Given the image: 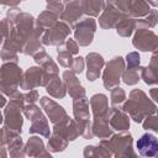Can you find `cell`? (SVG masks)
<instances>
[{"instance_id":"obj_19","label":"cell","mask_w":158,"mask_h":158,"mask_svg":"<svg viewBox=\"0 0 158 158\" xmlns=\"http://www.w3.org/2000/svg\"><path fill=\"white\" fill-rule=\"evenodd\" d=\"M42 79H43V72L41 67H30L25 73L22 78V83L20 85L23 90H32L37 86H42Z\"/></svg>"},{"instance_id":"obj_46","label":"cell","mask_w":158,"mask_h":158,"mask_svg":"<svg viewBox=\"0 0 158 158\" xmlns=\"http://www.w3.org/2000/svg\"><path fill=\"white\" fill-rule=\"evenodd\" d=\"M1 102H2V104H1V107L4 109V107H5V102H6V99H5L4 94H2V96H1Z\"/></svg>"},{"instance_id":"obj_9","label":"cell","mask_w":158,"mask_h":158,"mask_svg":"<svg viewBox=\"0 0 158 158\" xmlns=\"http://www.w3.org/2000/svg\"><path fill=\"white\" fill-rule=\"evenodd\" d=\"M132 44L142 52H153L158 48V36L151 28H136Z\"/></svg>"},{"instance_id":"obj_4","label":"cell","mask_w":158,"mask_h":158,"mask_svg":"<svg viewBox=\"0 0 158 158\" xmlns=\"http://www.w3.org/2000/svg\"><path fill=\"white\" fill-rule=\"evenodd\" d=\"M132 135L123 131L110 136V138H102L100 144L106 147L115 157H136V153L132 149Z\"/></svg>"},{"instance_id":"obj_13","label":"cell","mask_w":158,"mask_h":158,"mask_svg":"<svg viewBox=\"0 0 158 158\" xmlns=\"http://www.w3.org/2000/svg\"><path fill=\"white\" fill-rule=\"evenodd\" d=\"M40 104L43 109V111L47 114L49 121L56 125V123H59L62 122L63 120H65L68 117L65 110L63 109V106H60L59 104H57L54 100L49 99L48 96H42L40 99Z\"/></svg>"},{"instance_id":"obj_30","label":"cell","mask_w":158,"mask_h":158,"mask_svg":"<svg viewBox=\"0 0 158 158\" xmlns=\"http://www.w3.org/2000/svg\"><path fill=\"white\" fill-rule=\"evenodd\" d=\"M136 25H137V28H153V27H156L158 25V10L151 9L148 15L136 20Z\"/></svg>"},{"instance_id":"obj_17","label":"cell","mask_w":158,"mask_h":158,"mask_svg":"<svg viewBox=\"0 0 158 158\" xmlns=\"http://www.w3.org/2000/svg\"><path fill=\"white\" fill-rule=\"evenodd\" d=\"M109 123L112 130L123 132L130 128V116L120 107H110Z\"/></svg>"},{"instance_id":"obj_12","label":"cell","mask_w":158,"mask_h":158,"mask_svg":"<svg viewBox=\"0 0 158 158\" xmlns=\"http://www.w3.org/2000/svg\"><path fill=\"white\" fill-rule=\"evenodd\" d=\"M126 14L120 11L115 4L112 2H106L105 9L102 10L101 15L99 16V25L101 28L104 30H110L116 27V25L118 23V21L125 16Z\"/></svg>"},{"instance_id":"obj_26","label":"cell","mask_w":158,"mask_h":158,"mask_svg":"<svg viewBox=\"0 0 158 158\" xmlns=\"http://www.w3.org/2000/svg\"><path fill=\"white\" fill-rule=\"evenodd\" d=\"M46 90H47V93L52 98H56V99H63L65 96L67 91H68L64 80L63 79H59V77H56L54 79H52L47 84Z\"/></svg>"},{"instance_id":"obj_18","label":"cell","mask_w":158,"mask_h":158,"mask_svg":"<svg viewBox=\"0 0 158 158\" xmlns=\"http://www.w3.org/2000/svg\"><path fill=\"white\" fill-rule=\"evenodd\" d=\"M63 80L67 85V90L73 99H81L85 98V89L80 84L77 74L72 70L63 72Z\"/></svg>"},{"instance_id":"obj_2","label":"cell","mask_w":158,"mask_h":158,"mask_svg":"<svg viewBox=\"0 0 158 158\" xmlns=\"http://www.w3.org/2000/svg\"><path fill=\"white\" fill-rule=\"evenodd\" d=\"M121 109L137 123H142L148 115L157 111L156 104L141 89H133L130 93V99L123 102Z\"/></svg>"},{"instance_id":"obj_44","label":"cell","mask_w":158,"mask_h":158,"mask_svg":"<svg viewBox=\"0 0 158 158\" xmlns=\"http://www.w3.org/2000/svg\"><path fill=\"white\" fill-rule=\"evenodd\" d=\"M149 96H151V99H153L154 101L158 102V86L152 88V89L149 90Z\"/></svg>"},{"instance_id":"obj_24","label":"cell","mask_w":158,"mask_h":158,"mask_svg":"<svg viewBox=\"0 0 158 158\" xmlns=\"http://www.w3.org/2000/svg\"><path fill=\"white\" fill-rule=\"evenodd\" d=\"M116 32L118 36L121 37H130L133 31L137 28V25H136V19L135 17H131L128 15H125L120 21L116 25Z\"/></svg>"},{"instance_id":"obj_42","label":"cell","mask_w":158,"mask_h":158,"mask_svg":"<svg viewBox=\"0 0 158 158\" xmlns=\"http://www.w3.org/2000/svg\"><path fill=\"white\" fill-rule=\"evenodd\" d=\"M65 49L68 52H70L73 56H75V54L79 53V44H78V42L75 40L69 38V40L65 41Z\"/></svg>"},{"instance_id":"obj_45","label":"cell","mask_w":158,"mask_h":158,"mask_svg":"<svg viewBox=\"0 0 158 158\" xmlns=\"http://www.w3.org/2000/svg\"><path fill=\"white\" fill-rule=\"evenodd\" d=\"M47 5H54V4H60L62 0H46Z\"/></svg>"},{"instance_id":"obj_35","label":"cell","mask_w":158,"mask_h":158,"mask_svg":"<svg viewBox=\"0 0 158 158\" xmlns=\"http://www.w3.org/2000/svg\"><path fill=\"white\" fill-rule=\"evenodd\" d=\"M73 54L70 52H68L67 49H58V54H57V60L59 63V65L64 67V68H70L72 63H73Z\"/></svg>"},{"instance_id":"obj_22","label":"cell","mask_w":158,"mask_h":158,"mask_svg":"<svg viewBox=\"0 0 158 158\" xmlns=\"http://www.w3.org/2000/svg\"><path fill=\"white\" fill-rule=\"evenodd\" d=\"M25 152L26 156L30 157H51L49 151L44 148L43 141L40 138V136H32L28 138L25 144Z\"/></svg>"},{"instance_id":"obj_31","label":"cell","mask_w":158,"mask_h":158,"mask_svg":"<svg viewBox=\"0 0 158 158\" xmlns=\"http://www.w3.org/2000/svg\"><path fill=\"white\" fill-rule=\"evenodd\" d=\"M126 101V93L122 88L120 86H115L111 89V94H110V102H111V107H122L123 102Z\"/></svg>"},{"instance_id":"obj_15","label":"cell","mask_w":158,"mask_h":158,"mask_svg":"<svg viewBox=\"0 0 158 158\" xmlns=\"http://www.w3.org/2000/svg\"><path fill=\"white\" fill-rule=\"evenodd\" d=\"M85 63H86V78L90 81H95L96 79H99L101 69L104 68V58L101 54L96 53V52H90L86 54L85 58Z\"/></svg>"},{"instance_id":"obj_20","label":"cell","mask_w":158,"mask_h":158,"mask_svg":"<svg viewBox=\"0 0 158 158\" xmlns=\"http://www.w3.org/2000/svg\"><path fill=\"white\" fill-rule=\"evenodd\" d=\"M141 79L148 85H158V48L153 51L149 64L141 68Z\"/></svg>"},{"instance_id":"obj_36","label":"cell","mask_w":158,"mask_h":158,"mask_svg":"<svg viewBox=\"0 0 158 158\" xmlns=\"http://www.w3.org/2000/svg\"><path fill=\"white\" fill-rule=\"evenodd\" d=\"M142 126L144 130H151L153 132H158V116L157 115H148L143 122H142Z\"/></svg>"},{"instance_id":"obj_28","label":"cell","mask_w":158,"mask_h":158,"mask_svg":"<svg viewBox=\"0 0 158 158\" xmlns=\"http://www.w3.org/2000/svg\"><path fill=\"white\" fill-rule=\"evenodd\" d=\"M68 139L58 132L52 131V135L48 137V151L51 152H62L68 146Z\"/></svg>"},{"instance_id":"obj_23","label":"cell","mask_w":158,"mask_h":158,"mask_svg":"<svg viewBox=\"0 0 158 158\" xmlns=\"http://www.w3.org/2000/svg\"><path fill=\"white\" fill-rule=\"evenodd\" d=\"M91 127L94 136L99 138H109L114 133V130L111 128L107 117H94Z\"/></svg>"},{"instance_id":"obj_41","label":"cell","mask_w":158,"mask_h":158,"mask_svg":"<svg viewBox=\"0 0 158 158\" xmlns=\"http://www.w3.org/2000/svg\"><path fill=\"white\" fill-rule=\"evenodd\" d=\"M25 95V101L26 104H35L37 100H40V94L36 89H32V90H27Z\"/></svg>"},{"instance_id":"obj_40","label":"cell","mask_w":158,"mask_h":158,"mask_svg":"<svg viewBox=\"0 0 158 158\" xmlns=\"http://www.w3.org/2000/svg\"><path fill=\"white\" fill-rule=\"evenodd\" d=\"M33 58H35V62L41 67V65H43L44 63H47L49 59H51V57H49V54L44 51V49H41V51H38L35 56H33Z\"/></svg>"},{"instance_id":"obj_39","label":"cell","mask_w":158,"mask_h":158,"mask_svg":"<svg viewBox=\"0 0 158 158\" xmlns=\"http://www.w3.org/2000/svg\"><path fill=\"white\" fill-rule=\"evenodd\" d=\"M84 67H85V59L79 56V57H75V58L73 59L70 70L74 72L75 74H80V73L84 70Z\"/></svg>"},{"instance_id":"obj_14","label":"cell","mask_w":158,"mask_h":158,"mask_svg":"<svg viewBox=\"0 0 158 158\" xmlns=\"http://www.w3.org/2000/svg\"><path fill=\"white\" fill-rule=\"evenodd\" d=\"M136 147L142 157L158 156V138L152 133H143L138 138Z\"/></svg>"},{"instance_id":"obj_43","label":"cell","mask_w":158,"mask_h":158,"mask_svg":"<svg viewBox=\"0 0 158 158\" xmlns=\"http://www.w3.org/2000/svg\"><path fill=\"white\" fill-rule=\"evenodd\" d=\"M25 0H1V4L4 6H10V7H16L19 4H21Z\"/></svg>"},{"instance_id":"obj_5","label":"cell","mask_w":158,"mask_h":158,"mask_svg":"<svg viewBox=\"0 0 158 158\" xmlns=\"http://www.w3.org/2000/svg\"><path fill=\"white\" fill-rule=\"evenodd\" d=\"M125 69V59L121 56L114 57L106 63L102 73V84L106 90H111L112 88L118 86Z\"/></svg>"},{"instance_id":"obj_29","label":"cell","mask_w":158,"mask_h":158,"mask_svg":"<svg viewBox=\"0 0 158 158\" xmlns=\"http://www.w3.org/2000/svg\"><path fill=\"white\" fill-rule=\"evenodd\" d=\"M58 17H59L58 15H56L54 12H52L49 10L42 11L40 14V16L37 17V20H36V26L47 30V28H49L51 26H53L58 21Z\"/></svg>"},{"instance_id":"obj_32","label":"cell","mask_w":158,"mask_h":158,"mask_svg":"<svg viewBox=\"0 0 158 158\" xmlns=\"http://www.w3.org/2000/svg\"><path fill=\"white\" fill-rule=\"evenodd\" d=\"M84 157H111L112 153L104 146L99 143L98 147L95 146H86L84 148Z\"/></svg>"},{"instance_id":"obj_21","label":"cell","mask_w":158,"mask_h":158,"mask_svg":"<svg viewBox=\"0 0 158 158\" xmlns=\"http://www.w3.org/2000/svg\"><path fill=\"white\" fill-rule=\"evenodd\" d=\"M90 109L94 117H107L110 114L109 99L105 94H94L90 98Z\"/></svg>"},{"instance_id":"obj_1","label":"cell","mask_w":158,"mask_h":158,"mask_svg":"<svg viewBox=\"0 0 158 158\" xmlns=\"http://www.w3.org/2000/svg\"><path fill=\"white\" fill-rule=\"evenodd\" d=\"M6 19L10 22L11 28L7 37L2 40L1 48L22 53L27 38L30 37L36 26V20L31 14L21 11L17 7L10 9L7 11Z\"/></svg>"},{"instance_id":"obj_8","label":"cell","mask_w":158,"mask_h":158,"mask_svg":"<svg viewBox=\"0 0 158 158\" xmlns=\"http://www.w3.org/2000/svg\"><path fill=\"white\" fill-rule=\"evenodd\" d=\"M1 146H5L7 148L10 157H23V156H26L25 146L22 143L20 132L10 130L4 125L1 127Z\"/></svg>"},{"instance_id":"obj_3","label":"cell","mask_w":158,"mask_h":158,"mask_svg":"<svg viewBox=\"0 0 158 158\" xmlns=\"http://www.w3.org/2000/svg\"><path fill=\"white\" fill-rule=\"evenodd\" d=\"M23 72L15 62H4L1 65L0 77V89L4 95L10 96L15 90H17L22 83Z\"/></svg>"},{"instance_id":"obj_38","label":"cell","mask_w":158,"mask_h":158,"mask_svg":"<svg viewBox=\"0 0 158 158\" xmlns=\"http://www.w3.org/2000/svg\"><path fill=\"white\" fill-rule=\"evenodd\" d=\"M1 59H2V63L4 62H15V63H17L19 62V56H17V52L1 48Z\"/></svg>"},{"instance_id":"obj_34","label":"cell","mask_w":158,"mask_h":158,"mask_svg":"<svg viewBox=\"0 0 158 158\" xmlns=\"http://www.w3.org/2000/svg\"><path fill=\"white\" fill-rule=\"evenodd\" d=\"M23 115L26 116V118H28L31 122L44 116V114L42 112V110L36 105V104H26L23 110H22Z\"/></svg>"},{"instance_id":"obj_6","label":"cell","mask_w":158,"mask_h":158,"mask_svg":"<svg viewBox=\"0 0 158 158\" xmlns=\"http://www.w3.org/2000/svg\"><path fill=\"white\" fill-rule=\"evenodd\" d=\"M70 26L65 21H57L53 26L44 30L42 35L43 46H56L60 47L65 44L67 37L70 33Z\"/></svg>"},{"instance_id":"obj_25","label":"cell","mask_w":158,"mask_h":158,"mask_svg":"<svg viewBox=\"0 0 158 158\" xmlns=\"http://www.w3.org/2000/svg\"><path fill=\"white\" fill-rule=\"evenodd\" d=\"M84 15L90 17H96L106 6L105 0H80Z\"/></svg>"},{"instance_id":"obj_47","label":"cell","mask_w":158,"mask_h":158,"mask_svg":"<svg viewBox=\"0 0 158 158\" xmlns=\"http://www.w3.org/2000/svg\"><path fill=\"white\" fill-rule=\"evenodd\" d=\"M106 2H112V4H114V2H115V0H106Z\"/></svg>"},{"instance_id":"obj_10","label":"cell","mask_w":158,"mask_h":158,"mask_svg":"<svg viewBox=\"0 0 158 158\" xmlns=\"http://www.w3.org/2000/svg\"><path fill=\"white\" fill-rule=\"evenodd\" d=\"M115 6L126 15L141 19L149 14L151 5L146 0H115Z\"/></svg>"},{"instance_id":"obj_49","label":"cell","mask_w":158,"mask_h":158,"mask_svg":"<svg viewBox=\"0 0 158 158\" xmlns=\"http://www.w3.org/2000/svg\"><path fill=\"white\" fill-rule=\"evenodd\" d=\"M156 112H157V116H158V109H157V111H156Z\"/></svg>"},{"instance_id":"obj_16","label":"cell","mask_w":158,"mask_h":158,"mask_svg":"<svg viewBox=\"0 0 158 158\" xmlns=\"http://www.w3.org/2000/svg\"><path fill=\"white\" fill-rule=\"evenodd\" d=\"M83 15H84V11H83L80 0H74V1L67 2L59 17L62 21H65L69 26H74L77 22H79L83 19Z\"/></svg>"},{"instance_id":"obj_11","label":"cell","mask_w":158,"mask_h":158,"mask_svg":"<svg viewBox=\"0 0 158 158\" xmlns=\"http://www.w3.org/2000/svg\"><path fill=\"white\" fill-rule=\"evenodd\" d=\"M23 109L20 107L19 105L9 101L7 106L4 107V120H2V125L6 126L10 130L17 131L21 133L22 130V125H23V118H22V111Z\"/></svg>"},{"instance_id":"obj_48","label":"cell","mask_w":158,"mask_h":158,"mask_svg":"<svg viewBox=\"0 0 158 158\" xmlns=\"http://www.w3.org/2000/svg\"><path fill=\"white\" fill-rule=\"evenodd\" d=\"M65 2H70V1H74V0H64Z\"/></svg>"},{"instance_id":"obj_7","label":"cell","mask_w":158,"mask_h":158,"mask_svg":"<svg viewBox=\"0 0 158 158\" xmlns=\"http://www.w3.org/2000/svg\"><path fill=\"white\" fill-rule=\"evenodd\" d=\"M73 30L78 44L81 47H86L91 44L94 40V33L96 31V21L90 16L84 17L73 26Z\"/></svg>"},{"instance_id":"obj_33","label":"cell","mask_w":158,"mask_h":158,"mask_svg":"<svg viewBox=\"0 0 158 158\" xmlns=\"http://www.w3.org/2000/svg\"><path fill=\"white\" fill-rule=\"evenodd\" d=\"M141 79V68H126L122 74V80L127 85H136Z\"/></svg>"},{"instance_id":"obj_37","label":"cell","mask_w":158,"mask_h":158,"mask_svg":"<svg viewBox=\"0 0 158 158\" xmlns=\"http://www.w3.org/2000/svg\"><path fill=\"white\" fill-rule=\"evenodd\" d=\"M139 54L138 52H131L126 56V63H127V68H141L139 67Z\"/></svg>"},{"instance_id":"obj_27","label":"cell","mask_w":158,"mask_h":158,"mask_svg":"<svg viewBox=\"0 0 158 158\" xmlns=\"http://www.w3.org/2000/svg\"><path fill=\"white\" fill-rule=\"evenodd\" d=\"M30 133H32V135H40L42 137L48 138L51 136V128H49L47 117L46 116H42V117L32 121V125L30 127Z\"/></svg>"}]
</instances>
